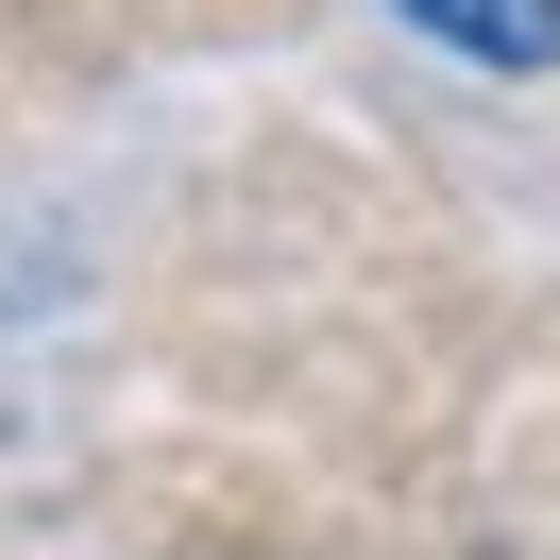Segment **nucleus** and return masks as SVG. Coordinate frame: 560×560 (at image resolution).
I'll list each match as a JSON object with an SVG mask.
<instances>
[{"mask_svg": "<svg viewBox=\"0 0 560 560\" xmlns=\"http://www.w3.org/2000/svg\"><path fill=\"white\" fill-rule=\"evenodd\" d=\"M390 18H408V35H442L458 69H560V0H390Z\"/></svg>", "mask_w": 560, "mask_h": 560, "instance_id": "f257e3e1", "label": "nucleus"}]
</instances>
